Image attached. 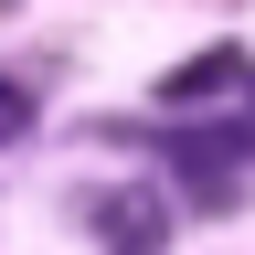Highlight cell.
Instances as JSON below:
<instances>
[{
	"instance_id": "3",
	"label": "cell",
	"mask_w": 255,
	"mask_h": 255,
	"mask_svg": "<svg viewBox=\"0 0 255 255\" xmlns=\"http://www.w3.org/2000/svg\"><path fill=\"white\" fill-rule=\"evenodd\" d=\"M0 11H11V0H0Z\"/></svg>"
},
{
	"instance_id": "2",
	"label": "cell",
	"mask_w": 255,
	"mask_h": 255,
	"mask_svg": "<svg viewBox=\"0 0 255 255\" xmlns=\"http://www.w3.org/2000/svg\"><path fill=\"white\" fill-rule=\"evenodd\" d=\"M21 117H32V96H21V85H0V138H11Z\"/></svg>"
},
{
	"instance_id": "1",
	"label": "cell",
	"mask_w": 255,
	"mask_h": 255,
	"mask_svg": "<svg viewBox=\"0 0 255 255\" xmlns=\"http://www.w3.org/2000/svg\"><path fill=\"white\" fill-rule=\"evenodd\" d=\"M245 85H255L245 43H213V53H191V64L159 75V107H202V96H245Z\"/></svg>"
}]
</instances>
